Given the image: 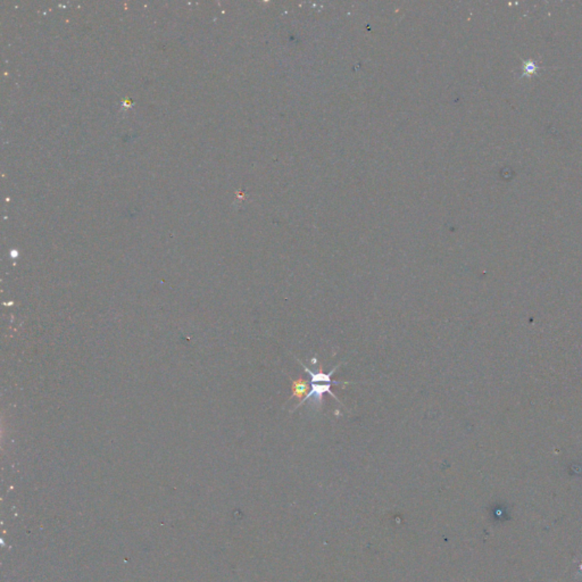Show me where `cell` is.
<instances>
[{
  "label": "cell",
  "mask_w": 582,
  "mask_h": 582,
  "mask_svg": "<svg viewBox=\"0 0 582 582\" xmlns=\"http://www.w3.org/2000/svg\"><path fill=\"white\" fill-rule=\"evenodd\" d=\"M297 361L302 364L303 368H304V371H306V372L310 374V377H311L312 391L307 393V396L304 398V400H303L300 404H298L297 407H295V409L300 407L304 402L311 400H313V402H314L317 407H321V405H322V400H323L324 393H329L330 396H333L335 400H338L339 402H342L338 400V398H337V396H335V393H333V391H331L333 384H348V382L333 381V373L337 371V369H338L339 366L342 365V364H338V365L335 366V369H333V371H330L329 373H315L313 372L312 370L308 369L307 366H306L305 364H303L300 361ZM295 409H293V411H295Z\"/></svg>",
  "instance_id": "6da1fadb"
},
{
  "label": "cell",
  "mask_w": 582,
  "mask_h": 582,
  "mask_svg": "<svg viewBox=\"0 0 582 582\" xmlns=\"http://www.w3.org/2000/svg\"><path fill=\"white\" fill-rule=\"evenodd\" d=\"M308 391V382L305 381V380H303V379H298V380H293V396L297 397V398H302V402L305 398V393H307ZM290 398V400H291ZM299 402V404H300Z\"/></svg>",
  "instance_id": "7a4b0ae2"
}]
</instances>
